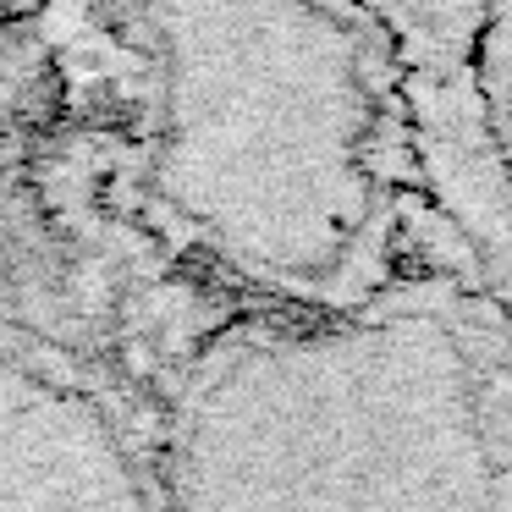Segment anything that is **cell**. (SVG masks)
<instances>
[{"mask_svg":"<svg viewBox=\"0 0 512 512\" xmlns=\"http://www.w3.org/2000/svg\"><path fill=\"white\" fill-rule=\"evenodd\" d=\"M149 430L171 512H512V303L446 237L353 309H237Z\"/></svg>","mask_w":512,"mask_h":512,"instance_id":"2","label":"cell"},{"mask_svg":"<svg viewBox=\"0 0 512 512\" xmlns=\"http://www.w3.org/2000/svg\"><path fill=\"white\" fill-rule=\"evenodd\" d=\"M155 133L144 193L248 309L386 292L446 221L413 78L364 0H144Z\"/></svg>","mask_w":512,"mask_h":512,"instance_id":"1","label":"cell"},{"mask_svg":"<svg viewBox=\"0 0 512 512\" xmlns=\"http://www.w3.org/2000/svg\"><path fill=\"white\" fill-rule=\"evenodd\" d=\"M474 72H479V105H485L490 144H496L501 177H507L512 193V0H490Z\"/></svg>","mask_w":512,"mask_h":512,"instance_id":"5","label":"cell"},{"mask_svg":"<svg viewBox=\"0 0 512 512\" xmlns=\"http://www.w3.org/2000/svg\"><path fill=\"white\" fill-rule=\"evenodd\" d=\"M0 512H171L155 430L78 353L0 325Z\"/></svg>","mask_w":512,"mask_h":512,"instance_id":"3","label":"cell"},{"mask_svg":"<svg viewBox=\"0 0 512 512\" xmlns=\"http://www.w3.org/2000/svg\"><path fill=\"white\" fill-rule=\"evenodd\" d=\"M391 23L413 78L424 166L446 221L474 248L485 281L512 303V193L479 105V34L490 0H364Z\"/></svg>","mask_w":512,"mask_h":512,"instance_id":"4","label":"cell"}]
</instances>
